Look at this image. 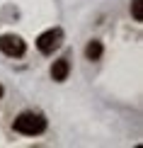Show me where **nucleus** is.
Masks as SVG:
<instances>
[{"label": "nucleus", "instance_id": "1", "mask_svg": "<svg viewBox=\"0 0 143 148\" xmlns=\"http://www.w3.org/2000/svg\"><path fill=\"white\" fill-rule=\"evenodd\" d=\"M12 129L17 134H24V136H39L46 131V119L39 112H22L12 121Z\"/></svg>", "mask_w": 143, "mask_h": 148}, {"label": "nucleus", "instance_id": "2", "mask_svg": "<svg viewBox=\"0 0 143 148\" xmlns=\"http://www.w3.org/2000/svg\"><path fill=\"white\" fill-rule=\"evenodd\" d=\"M63 44V29L53 27V29H46L44 34H39V39H36V49H39L44 56H51L56 49H61Z\"/></svg>", "mask_w": 143, "mask_h": 148}, {"label": "nucleus", "instance_id": "3", "mask_svg": "<svg viewBox=\"0 0 143 148\" xmlns=\"http://www.w3.org/2000/svg\"><path fill=\"white\" fill-rule=\"evenodd\" d=\"M0 51H3L5 56H10V58H20V56H24V51H27V44H24V39L17 36V34H3L0 36Z\"/></svg>", "mask_w": 143, "mask_h": 148}, {"label": "nucleus", "instance_id": "4", "mask_svg": "<svg viewBox=\"0 0 143 148\" xmlns=\"http://www.w3.org/2000/svg\"><path fill=\"white\" fill-rule=\"evenodd\" d=\"M68 73H70V63H68V58L53 61V66H51V78L56 80V83H63V80L68 78Z\"/></svg>", "mask_w": 143, "mask_h": 148}, {"label": "nucleus", "instance_id": "5", "mask_svg": "<svg viewBox=\"0 0 143 148\" xmlns=\"http://www.w3.org/2000/svg\"><path fill=\"white\" fill-rule=\"evenodd\" d=\"M102 41H97V39H92L88 46H85V56H88V61H99L102 58Z\"/></svg>", "mask_w": 143, "mask_h": 148}, {"label": "nucleus", "instance_id": "6", "mask_svg": "<svg viewBox=\"0 0 143 148\" xmlns=\"http://www.w3.org/2000/svg\"><path fill=\"white\" fill-rule=\"evenodd\" d=\"M131 15L136 22H143V0H133L131 3Z\"/></svg>", "mask_w": 143, "mask_h": 148}, {"label": "nucleus", "instance_id": "7", "mask_svg": "<svg viewBox=\"0 0 143 148\" xmlns=\"http://www.w3.org/2000/svg\"><path fill=\"white\" fill-rule=\"evenodd\" d=\"M3 92H5V90H3V85H0V100H3Z\"/></svg>", "mask_w": 143, "mask_h": 148}]
</instances>
